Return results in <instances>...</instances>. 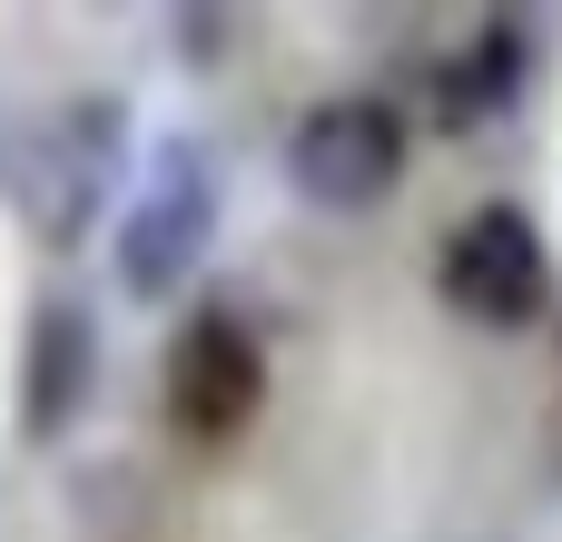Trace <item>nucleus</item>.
I'll return each mask as SVG.
<instances>
[{"label": "nucleus", "mask_w": 562, "mask_h": 542, "mask_svg": "<svg viewBox=\"0 0 562 542\" xmlns=\"http://www.w3.org/2000/svg\"><path fill=\"white\" fill-rule=\"evenodd\" d=\"M524 79H533V39H524L514 20H484V30L435 69V109H445V128H474V118L514 109Z\"/></svg>", "instance_id": "obj_7"}, {"label": "nucleus", "mask_w": 562, "mask_h": 542, "mask_svg": "<svg viewBox=\"0 0 562 542\" xmlns=\"http://www.w3.org/2000/svg\"><path fill=\"white\" fill-rule=\"evenodd\" d=\"M119 158H128V109L109 89H79V99H49L20 138H10V207L40 247H79L89 217L109 207L119 188Z\"/></svg>", "instance_id": "obj_1"}, {"label": "nucleus", "mask_w": 562, "mask_h": 542, "mask_svg": "<svg viewBox=\"0 0 562 542\" xmlns=\"http://www.w3.org/2000/svg\"><path fill=\"white\" fill-rule=\"evenodd\" d=\"M267 405V346L237 306H198L168 346V415L198 434V444H227L247 434Z\"/></svg>", "instance_id": "obj_5"}, {"label": "nucleus", "mask_w": 562, "mask_h": 542, "mask_svg": "<svg viewBox=\"0 0 562 542\" xmlns=\"http://www.w3.org/2000/svg\"><path fill=\"white\" fill-rule=\"evenodd\" d=\"M286 178H296V197H316L336 217L395 197V178H405V109L395 99H366V89L316 99L296 118V138H286Z\"/></svg>", "instance_id": "obj_3"}, {"label": "nucleus", "mask_w": 562, "mask_h": 542, "mask_svg": "<svg viewBox=\"0 0 562 542\" xmlns=\"http://www.w3.org/2000/svg\"><path fill=\"white\" fill-rule=\"evenodd\" d=\"M207 237H217V158H207V138H168L148 188L119 217V286L138 306H168L198 276Z\"/></svg>", "instance_id": "obj_2"}, {"label": "nucleus", "mask_w": 562, "mask_h": 542, "mask_svg": "<svg viewBox=\"0 0 562 542\" xmlns=\"http://www.w3.org/2000/svg\"><path fill=\"white\" fill-rule=\"evenodd\" d=\"M435 286H445V306H454V316H474V326H494V336L533 326V316L553 306V257H543V227H533L524 207H474V217L445 237Z\"/></svg>", "instance_id": "obj_4"}, {"label": "nucleus", "mask_w": 562, "mask_h": 542, "mask_svg": "<svg viewBox=\"0 0 562 542\" xmlns=\"http://www.w3.org/2000/svg\"><path fill=\"white\" fill-rule=\"evenodd\" d=\"M99 395V316L79 296H40L30 336H20V434L59 444Z\"/></svg>", "instance_id": "obj_6"}]
</instances>
